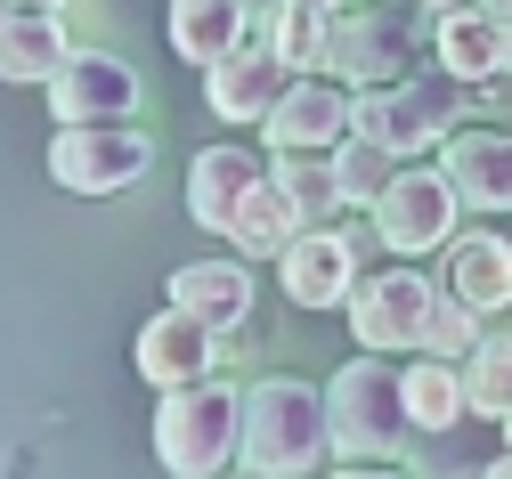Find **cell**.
<instances>
[{
  "mask_svg": "<svg viewBox=\"0 0 512 479\" xmlns=\"http://www.w3.org/2000/svg\"><path fill=\"white\" fill-rule=\"evenodd\" d=\"M334 455L326 439V398L293 374H269L236 398V463L252 479H301Z\"/></svg>",
  "mask_w": 512,
  "mask_h": 479,
  "instance_id": "1",
  "label": "cell"
},
{
  "mask_svg": "<svg viewBox=\"0 0 512 479\" xmlns=\"http://www.w3.org/2000/svg\"><path fill=\"white\" fill-rule=\"evenodd\" d=\"M317 398H326V439H334V455H350V463L407 455L415 423H407V398H399V366H391V358H366V350H358Z\"/></svg>",
  "mask_w": 512,
  "mask_h": 479,
  "instance_id": "2",
  "label": "cell"
},
{
  "mask_svg": "<svg viewBox=\"0 0 512 479\" xmlns=\"http://www.w3.org/2000/svg\"><path fill=\"white\" fill-rule=\"evenodd\" d=\"M415 17L407 0H342L326 9V74L342 90H391L415 74Z\"/></svg>",
  "mask_w": 512,
  "mask_h": 479,
  "instance_id": "3",
  "label": "cell"
},
{
  "mask_svg": "<svg viewBox=\"0 0 512 479\" xmlns=\"http://www.w3.org/2000/svg\"><path fill=\"white\" fill-rule=\"evenodd\" d=\"M456 114H464V82H447L431 65V74H407L391 90H350V139L415 163L423 147H439L447 130H456Z\"/></svg>",
  "mask_w": 512,
  "mask_h": 479,
  "instance_id": "4",
  "label": "cell"
},
{
  "mask_svg": "<svg viewBox=\"0 0 512 479\" xmlns=\"http://www.w3.org/2000/svg\"><path fill=\"white\" fill-rule=\"evenodd\" d=\"M155 463L171 479H220L236 463V390L228 382H179L155 406Z\"/></svg>",
  "mask_w": 512,
  "mask_h": 479,
  "instance_id": "5",
  "label": "cell"
},
{
  "mask_svg": "<svg viewBox=\"0 0 512 479\" xmlns=\"http://www.w3.org/2000/svg\"><path fill=\"white\" fill-rule=\"evenodd\" d=\"M155 163V139L139 122H57L49 139V179L66 195H122Z\"/></svg>",
  "mask_w": 512,
  "mask_h": 479,
  "instance_id": "6",
  "label": "cell"
},
{
  "mask_svg": "<svg viewBox=\"0 0 512 479\" xmlns=\"http://www.w3.org/2000/svg\"><path fill=\"white\" fill-rule=\"evenodd\" d=\"M366 220H374V244H391L399 260H423V252H447V236H456V220H464V203H456V187H447L439 171L399 163L391 187L366 203Z\"/></svg>",
  "mask_w": 512,
  "mask_h": 479,
  "instance_id": "7",
  "label": "cell"
},
{
  "mask_svg": "<svg viewBox=\"0 0 512 479\" xmlns=\"http://www.w3.org/2000/svg\"><path fill=\"white\" fill-rule=\"evenodd\" d=\"M431 277L415 260H399V268H374V277H358L350 285V333H358V350L366 358H399V350H415V333H423V309H431Z\"/></svg>",
  "mask_w": 512,
  "mask_h": 479,
  "instance_id": "8",
  "label": "cell"
},
{
  "mask_svg": "<svg viewBox=\"0 0 512 479\" xmlns=\"http://www.w3.org/2000/svg\"><path fill=\"white\" fill-rule=\"evenodd\" d=\"M261 130L277 155H334L350 139V90L334 74H293L285 98L261 114Z\"/></svg>",
  "mask_w": 512,
  "mask_h": 479,
  "instance_id": "9",
  "label": "cell"
},
{
  "mask_svg": "<svg viewBox=\"0 0 512 479\" xmlns=\"http://www.w3.org/2000/svg\"><path fill=\"white\" fill-rule=\"evenodd\" d=\"M57 122H131L139 114V74L106 49H66V65L41 82Z\"/></svg>",
  "mask_w": 512,
  "mask_h": 479,
  "instance_id": "10",
  "label": "cell"
},
{
  "mask_svg": "<svg viewBox=\"0 0 512 479\" xmlns=\"http://www.w3.org/2000/svg\"><path fill=\"white\" fill-rule=\"evenodd\" d=\"M285 82H293V74H285V57L261 41V17H252V33H244L228 57L204 65V106H212L220 122H261V114L285 98Z\"/></svg>",
  "mask_w": 512,
  "mask_h": 479,
  "instance_id": "11",
  "label": "cell"
},
{
  "mask_svg": "<svg viewBox=\"0 0 512 479\" xmlns=\"http://www.w3.org/2000/svg\"><path fill=\"white\" fill-rule=\"evenodd\" d=\"M277 277L293 309H342L358 285V244L334 228H293V244L277 252Z\"/></svg>",
  "mask_w": 512,
  "mask_h": 479,
  "instance_id": "12",
  "label": "cell"
},
{
  "mask_svg": "<svg viewBox=\"0 0 512 479\" xmlns=\"http://www.w3.org/2000/svg\"><path fill=\"white\" fill-rule=\"evenodd\" d=\"M131 358H139V382L147 390H179V382H204L220 366V333L204 317H187V309H155L139 325V350Z\"/></svg>",
  "mask_w": 512,
  "mask_h": 479,
  "instance_id": "13",
  "label": "cell"
},
{
  "mask_svg": "<svg viewBox=\"0 0 512 479\" xmlns=\"http://www.w3.org/2000/svg\"><path fill=\"white\" fill-rule=\"evenodd\" d=\"M439 179L472 212H512V130H447L439 139Z\"/></svg>",
  "mask_w": 512,
  "mask_h": 479,
  "instance_id": "14",
  "label": "cell"
},
{
  "mask_svg": "<svg viewBox=\"0 0 512 479\" xmlns=\"http://www.w3.org/2000/svg\"><path fill=\"white\" fill-rule=\"evenodd\" d=\"M171 309H187V317H204L212 333H236L244 317H252V260H187V268H171Z\"/></svg>",
  "mask_w": 512,
  "mask_h": 479,
  "instance_id": "15",
  "label": "cell"
},
{
  "mask_svg": "<svg viewBox=\"0 0 512 479\" xmlns=\"http://www.w3.org/2000/svg\"><path fill=\"white\" fill-rule=\"evenodd\" d=\"M447 301H464L472 317L512 309V236H496V228L447 236Z\"/></svg>",
  "mask_w": 512,
  "mask_h": 479,
  "instance_id": "16",
  "label": "cell"
},
{
  "mask_svg": "<svg viewBox=\"0 0 512 479\" xmlns=\"http://www.w3.org/2000/svg\"><path fill=\"white\" fill-rule=\"evenodd\" d=\"M423 49L439 57V74H447V82H480V74H496V65H504L496 17L480 9V0H456V9H439L431 33H423Z\"/></svg>",
  "mask_w": 512,
  "mask_h": 479,
  "instance_id": "17",
  "label": "cell"
},
{
  "mask_svg": "<svg viewBox=\"0 0 512 479\" xmlns=\"http://www.w3.org/2000/svg\"><path fill=\"white\" fill-rule=\"evenodd\" d=\"M269 163L261 155H244V147H204L196 163H187V220H196L204 236H220L228 228V212L244 203V187L261 179Z\"/></svg>",
  "mask_w": 512,
  "mask_h": 479,
  "instance_id": "18",
  "label": "cell"
},
{
  "mask_svg": "<svg viewBox=\"0 0 512 479\" xmlns=\"http://www.w3.org/2000/svg\"><path fill=\"white\" fill-rule=\"evenodd\" d=\"M66 17H25L9 9L0 17V82H17V90H41L57 65H66Z\"/></svg>",
  "mask_w": 512,
  "mask_h": 479,
  "instance_id": "19",
  "label": "cell"
},
{
  "mask_svg": "<svg viewBox=\"0 0 512 479\" xmlns=\"http://www.w3.org/2000/svg\"><path fill=\"white\" fill-rule=\"evenodd\" d=\"M244 33H252V0H171V49L196 65V74L212 57H228Z\"/></svg>",
  "mask_w": 512,
  "mask_h": 479,
  "instance_id": "20",
  "label": "cell"
},
{
  "mask_svg": "<svg viewBox=\"0 0 512 479\" xmlns=\"http://www.w3.org/2000/svg\"><path fill=\"white\" fill-rule=\"evenodd\" d=\"M293 203H285V187L261 171V179H252L244 187V203H236V212H228V228H220V244H236V260H277L285 244H293Z\"/></svg>",
  "mask_w": 512,
  "mask_h": 479,
  "instance_id": "21",
  "label": "cell"
},
{
  "mask_svg": "<svg viewBox=\"0 0 512 479\" xmlns=\"http://www.w3.org/2000/svg\"><path fill=\"white\" fill-rule=\"evenodd\" d=\"M456 374H464V415L472 423H504L512 415V333H480Z\"/></svg>",
  "mask_w": 512,
  "mask_h": 479,
  "instance_id": "22",
  "label": "cell"
},
{
  "mask_svg": "<svg viewBox=\"0 0 512 479\" xmlns=\"http://www.w3.org/2000/svg\"><path fill=\"white\" fill-rule=\"evenodd\" d=\"M399 398H407L415 439H423V431H456V423H472V415H464V374L439 366V358H415V366L399 374Z\"/></svg>",
  "mask_w": 512,
  "mask_h": 479,
  "instance_id": "23",
  "label": "cell"
},
{
  "mask_svg": "<svg viewBox=\"0 0 512 479\" xmlns=\"http://www.w3.org/2000/svg\"><path fill=\"white\" fill-rule=\"evenodd\" d=\"M269 179L285 187V203H293V220H301V228H326L334 212H350L342 187H334V163H326V155H277V163H269Z\"/></svg>",
  "mask_w": 512,
  "mask_h": 479,
  "instance_id": "24",
  "label": "cell"
},
{
  "mask_svg": "<svg viewBox=\"0 0 512 479\" xmlns=\"http://www.w3.org/2000/svg\"><path fill=\"white\" fill-rule=\"evenodd\" d=\"M261 41L285 57V74H326V17L317 9H269Z\"/></svg>",
  "mask_w": 512,
  "mask_h": 479,
  "instance_id": "25",
  "label": "cell"
},
{
  "mask_svg": "<svg viewBox=\"0 0 512 479\" xmlns=\"http://www.w3.org/2000/svg\"><path fill=\"white\" fill-rule=\"evenodd\" d=\"M480 341V317L464 309V301H447V293H431V309H423V333H415V350L423 358H439V366H464V350Z\"/></svg>",
  "mask_w": 512,
  "mask_h": 479,
  "instance_id": "26",
  "label": "cell"
},
{
  "mask_svg": "<svg viewBox=\"0 0 512 479\" xmlns=\"http://www.w3.org/2000/svg\"><path fill=\"white\" fill-rule=\"evenodd\" d=\"M326 163H334V187H342L350 212H358V203H374L382 187H391V171H399V155H382V147H366V139H342Z\"/></svg>",
  "mask_w": 512,
  "mask_h": 479,
  "instance_id": "27",
  "label": "cell"
},
{
  "mask_svg": "<svg viewBox=\"0 0 512 479\" xmlns=\"http://www.w3.org/2000/svg\"><path fill=\"white\" fill-rule=\"evenodd\" d=\"M0 9H25V17H66V0H0Z\"/></svg>",
  "mask_w": 512,
  "mask_h": 479,
  "instance_id": "28",
  "label": "cell"
},
{
  "mask_svg": "<svg viewBox=\"0 0 512 479\" xmlns=\"http://www.w3.org/2000/svg\"><path fill=\"white\" fill-rule=\"evenodd\" d=\"M334 479H399V471H382V463H342Z\"/></svg>",
  "mask_w": 512,
  "mask_h": 479,
  "instance_id": "29",
  "label": "cell"
},
{
  "mask_svg": "<svg viewBox=\"0 0 512 479\" xmlns=\"http://www.w3.org/2000/svg\"><path fill=\"white\" fill-rule=\"evenodd\" d=\"M480 479H512V447H504V455H488V463H480Z\"/></svg>",
  "mask_w": 512,
  "mask_h": 479,
  "instance_id": "30",
  "label": "cell"
},
{
  "mask_svg": "<svg viewBox=\"0 0 512 479\" xmlns=\"http://www.w3.org/2000/svg\"><path fill=\"white\" fill-rule=\"evenodd\" d=\"M277 9H317V17H326V9H342V0H277Z\"/></svg>",
  "mask_w": 512,
  "mask_h": 479,
  "instance_id": "31",
  "label": "cell"
},
{
  "mask_svg": "<svg viewBox=\"0 0 512 479\" xmlns=\"http://www.w3.org/2000/svg\"><path fill=\"white\" fill-rule=\"evenodd\" d=\"M496 41H504V74H512V17H496Z\"/></svg>",
  "mask_w": 512,
  "mask_h": 479,
  "instance_id": "32",
  "label": "cell"
},
{
  "mask_svg": "<svg viewBox=\"0 0 512 479\" xmlns=\"http://www.w3.org/2000/svg\"><path fill=\"white\" fill-rule=\"evenodd\" d=\"M407 9H423V17H439V9H456V0H407Z\"/></svg>",
  "mask_w": 512,
  "mask_h": 479,
  "instance_id": "33",
  "label": "cell"
},
{
  "mask_svg": "<svg viewBox=\"0 0 512 479\" xmlns=\"http://www.w3.org/2000/svg\"><path fill=\"white\" fill-rule=\"evenodd\" d=\"M480 9H488V17H512V0H480Z\"/></svg>",
  "mask_w": 512,
  "mask_h": 479,
  "instance_id": "34",
  "label": "cell"
},
{
  "mask_svg": "<svg viewBox=\"0 0 512 479\" xmlns=\"http://www.w3.org/2000/svg\"><path fill=\"white\" fill-rule=\"evenodd\" d=\"M496 431H504V447H512V415H504V423H496Z\"/></svg>",
  "mask_w": 512,
  "mask_h": 479,
  "instance_id": "35",
  "label": "cell"
},
{
  "mask_svg": "<svg viewBox=\"0 0 512 479\" xmlns=\"http://www.w3.org/2000/svg\"><path fill=\"white\" fill-rule=\"evenodd\" d=\"M0 17H9V9H0Z\"/></svg>",
  "mask_w": 512,
  "mask_h": 479,
  "instance_id": "36",
  "label": "cell"
}]
</instances>
